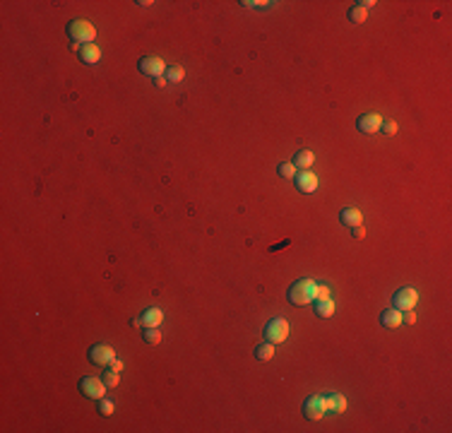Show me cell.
Instances as JSON below:
<instances>
[{"label": "cell", "mask_w": 452, "mask_h": 433, "mask_svg": "<svg viewBox=\"0 0 452 433\" xmlns=\"http://www.w3.org/2000/svg\"><path fill=\"white\" fill-rule=\"evenodd\" d=\"M296 188L301 190V193H315V188H318V176L313 173V171H298L296 173Z\"/></svg>", "instance_id": "obj_10"}, {"label": "cell", "mask_w": 452, "mask_h": 433, "mask_svg": "<svg viewBox=\"0 0 452 433\" xmlns=\"http://www.w3.org/2000/svg\"><path fill=\"white\" fill-rule=\"evenodd\" d=\"M315 162V154L310 152V149H301V152H296V157H293V166L296 169H301V171H308L310 166Z\"/></svg>", "instance_id": "obj_15"}, {"label": "cell", "mask_w": 452, "mask_h": 433, "mask_svg": "<svg viewBox=\"0 0 452 433\" xmlns=\"http://www.w3.org/2000/svg\"><path fill=\"white\" fill-rule=\"evenodd\" d=\"M99 412H101L104 416H111L113 412H116V404H113L111 399H104V397H101V399H99Z\"/></svg>", "instance_id": "obj_23"}, {"label": "cell", "mask_w": 452, "mask_h": 433, "mask_svg": "<svg viewBox=\"0 0 452 433\" xmlns=\"http://www.w3.org/2000/svg\"><path fill=\"white\" fill-rule=\"evenodd\" d=\"M325 412H327L325 397L313 395V397H308L306 402H303V416L310 419V421H320V419L325 416Z\"/></svg>", "instance_id": "obj_5"}, {"label": "cell", "mask_w": 452, "mask_h": 433, "mask_svg": "<svg viewBox=\"0 0 452 433\" xmlns=\"http://www.w3.org/2000/svg\"><path fill=\"white\" fill-rule=\"evenodd\" d=\"M346 17H349V22H354V24H361V22H366V17H368V10H363V7H359V5H354V7L346 12Z\"/></svg>", "instance_id": "obj_19"}, {"label": "cell", "mask_w": 452, "mask_h": 433, "mask_svg": "<svg viewBox=\"0 0 452 433\" xmlns=\"http://www.w3.org/2000/svg\"><path fill=\"white\" fill-rule=\"evenodd\" d=\"M277 171H279V176H282V178H296V173H298V171H296V166H293V162L279 164V169H277Z\"/></svg>", "instance_id": "obj_22"}, {"label": "cell", "mask_w": 452, "mask_h": 433, "mask_svg": "<svg viewBox=\"0 0 452 433\" xmlns=\"http://www.w3.org/2000/svg\"><path fill=\"white\" fill-rule=\"evenodd\" d=\"M351 236L361 241L363 236H366V229H363V224H359V226H351Z\"/></svg>", "instance_id": "obj_27"}, {"label": "cell", "mask_w": 452, "mask_h": 433, "mask_svg": "<svg viewBox=\"0 0 452 433\" xmlns=\"http://www.w3.org/2000/svg\"><path fill=\"white\" fill-rule=\"evenodd\" d=\"M289 337V323L284 320V318H274L270 323L265 325V340L272 344H279L284 342Z\"/></svg>", "instance_id": "obj_3"}, {"label": "cell", "mask_w": 452, "mask_h": 433, "mask_svg": "<svg viewBox=\"0 0 452 433\" xmlns=\"http://www.w3.org/2000/svg\"><path fill=\"white\" fill-rule=\"evenodd\" d=\"M113 359H116V351L109 344H94L89 349V361L96 363V366H111Z\"/></svg>", "instance_id": "obj_7"}, {"label": "cell", "mask_w": 452, "mask_h": 433, "mask_svg": "<svg viewBox=\"0 0 452 433\" xmlns=\"http://www.w3.org/2000/svg\"><path fill=\"white\" fill-rule=\"evenodd\" d=\"M166 82H168V80H166V77H154V85H157V87H159V89H162V87H166Z\"/></svg>", "instance_id": "obj_31"}, {"label": "cell", "mask_w": 452, "mask_h": 433, "mask_svg": "<svg viewBox=\"0 0 452 433\" xmlns=\"http://www.w3.org/2000/svg\"><path fill=\"white\" fill-rule=\"evenodd\" d=\"M111 371H116V373H121L123 371V361H118V359H113V363L109 366Z\"/></svg>", "instance_id": "obj_30"}, {"label": "cell", "mask_w": 452, "mask_h": 433, "mask_svg": "<svg viewBox=\"0 0 452 433\" xmlns=\"http://www.w3.org/2000/svg\"><path fill=\"white\" fill-rule=\"evenodd\" d=\"M68 36L73 41H77V43H94L96 29H94V24L87 22V19H73L68 24Z\"/></svg>", "instance_id": "obj_2"}, {"label": "cell", "mask_w": 452, "mask_h": 433, "mask_svg": "<svg viewBox=\"0 0 452 433\" xmlns=\"http://www.w3.org/2000/svg\"><path fill=\"white\" fill-rule=\"evenodd\" d=\"M315 282L313 279H298V282H293L289 289V301L293 303V306L303 308L308 306L313 299H315Z\"/></svg>", "instance_id": "obj_1"}, {"label": "cell", "mask_w": 452, "mask_h": 433, "mask_svg": "<svg viewBox=\"0 0 452 433\" xmlns=\"http://www.w3.org/2000/svg\"><path fill=\"white\" fill-rule=\"evenodd\" d=\"M80 390H82V395L89 397V399H101V397L106 395V383L101 378H94V376H84V378L80 380Z\"/></svg>", "instance_id": "obj_4"}, {"label": "cell", "mask_w": 452, "mask_h": 433, "mask_svg": "<svg viewBox=\"0 0 452 433\" xmlns=\"http://www.w3.org/2000/svg\"><path fill=\"white\" fill-rule=\"evenodd\" d=\"M140 72L147 77H162V75H166V63L159 55H145L140 60Z\"/></svg>", "instance_id": "obj_6"}, {"label": "cell", "mask_w": 452, "mask_h": 433, "mask_svg": "<svg viewBox=\"0 0 452 433\" xmlns=\"http://www.w3.org/2000/svg\"><path fill=\"white\" fill-rule=\"evenodd\" d=\"M325 299H329V289H327L325 284H318V287H315V299H313V301H325Z\"/></svg>", "instance_id": "obj_25"}, {"label": "cell", "mask_w": 452, "mask_h": 433, "mask_svg": "<svg viewBox=\"0 0 452 433\" xmlns=\"http://www.w3.org/2000/svg\"><path fill=\"white\" fill-rule=\"evenodd\" d=\"M382 126V118H380L378 113H363L361 118L356 121V128L361 130L363 135H375Z\"/></svg>", "instance_id": "obj_9"}, {"label": "cell", "mask_w": 452, "mask_h": 433, "mask_svg": "<svg viewBox=\"0 0 452 433\" xmlns=\"http://www.w3.org/2000/svg\"><path fill=\"white\" fill-rule=\"evenodd\" d=\"M380 130H382L387 137H392V135L397 132V123H395V121H385V123L380 126Z\"/></svg>", "instance_id": "obj_26"}, {"label": "cell", "mask_w": 452, "mask_h": 433, "mask_svg": "<svg viewBox=\"0 0 452 433\" xmlns=\"http://www.w3.org/2000/svg\"><path fill=\"white\" fill-rule=\"evenodd\" d=\"M168 82H183V77H185V70H183L181 65H171V68H166V75H164Z\"/></svg>", "instance_id": "obj_20"}, {"label": "cell", "mask_w": 452, "mask_h": 433, "mask_svg": "<svg viewBox=\"0 0 452 433\" xmlns=\"http://www.w3.org/2000/svg\"><path fill=\"white\" fill-rule=\"evenodd\" d=\"M315 313L320 318H329L334 313V301L332 299H325V301H315Z\"/></svg>", "instance_id": "obj_17"}, {"label": "cell", "mask_w": 452, "mask_h": 433, "mask_svg": "<svg viewBox=\"0 0 452 433\" xmlns=\"http://www.w3.org/2000/svg\"><path fill=\"white\" fill-rule=\"evenodd\" d=\"M325 407H327V412L342 414V412H346V397L339 395V392H332V395L325 397Z\"/></svg>", "instance_id": "obj_12"}, {"label": "cell", "mask_w": 452, "mask_h": 433, "mask_svg": "<svg viewBox=\"0 0 452 433\" xmlns=\"http://www.w3.org/2000/svg\"><path fill=\"white\" fill-rule=\"evenodd\" d=\"M339 221H342L344 226H359L363 221V215L359 210H354V207H346V210L339 212Z\"/></svg>", "instance_id": "obj_14"}, {"label": "cell", "mask_w": 452, "mask_h": 433, "mask_svg": "<svg viewBox=\"0 0 452 433\" xmlns=\"http://www.w3.org/2000/svg\"><path fill=\"white\" fill-rule=\"evenodd\" d=\"M416 301H418V294H416L414 289H399L397 294L392 296V303L397 310H411L416 306Z\"/></svg>", "instance_id": "obj_8"}, {"label": "cell", "mask_w": 452, "mask_h": 433, "mask_svg": "<svg viewBox=\"0 0 452 433\" xmlns=\"http://www.w3.org/2000/svg\"><path fill=\"white\" fill-rule=\"evenodd\" d=\"M104 383H106V388H116V385H118V383H121V376H118V373H116V371H106V373H104Z\"/></svg>", "instance_id": "obj_24"}, {"label": "cell", "mask_w": 452, "mask_h": 433, "mask_svg": "<svg viewBox=\"0 0 452 433\" xmlns=\"http://www.w3.org/2000/svg\"><path fill=\"white\" fill-rule=\"evenodd\" d=\"M142 340L147 344H159L162 342V332L157 330V327H145V332H142Z\"/></svg>", "instance_id": "obj_21"}, {"label": "cell", "mask_w": 452, "mask_h": 433, "mask_svg": "<svg viewBox=\"0 0 452 433\" xmlns=\"http://www.w3.org/2000/svg\"><path fill=\"white\" fill-rule=\"evenodd\" d=\"M356 5H359V7H363V10H368V7H373L375 2H373V0H361V2H356Z\"/></svg>", "instance_id": "obj_32"}, {"label": "cell", "mask_w": 452, "mask_h": 433, "mask_svg": "<svg viewBox=\"0 0 452 433\" xmlns=\"http://www.w3.org/2000/svg\"><path fill=\"white\" fill-rule=\"evenodd\" d=\"M164 320V313L159 308H147L145 313H142V325L145 327H159Z\"/></svg>", "instance_id": "obj_16"}, {"label": "cell", "mask_w": 452, "mask_h": 433, "mask_svg": "<svg viewBox=\"0 0 452 433\" xmlns=\"http://www.w3.org/2000/svg\"><path fill=\"white\" fill-rule=\"evenodd\" d=\"M380 325L387 327V330H395V327L402 325V313H399L397 308H390V310L380 313Z\"/></svg>", "instance_id": "obj_13"}, {"label": "cell", "mask_w": 452, "mask_h": 433, "mask_svg": "<svg viewBox=\"0 0 452 433\" xmlns=\"http://www.w3.org/2000/svg\"><path fill=\"white\" fill-rule=\"evenodd\" d=\"M402 323H407V325H414V323H416V313H411V310H407V313H402Z\"/></svg>", "instance_id": "obj_28"}, {"label": "cell", "mask_w": 452, "mask_h": 433, "mask_svg": "<svg viewBox=\"0 0 452 433\" xmlns=\"http://www.w3.org/2000/svg\"><path fill=\"white\" fill-rule=\"evenodd\" d=\"M255 356H257L260 361H270L272 356H274V344H272V342L257 344V349H255Z\"/></svg>", "instance_id": "obj_18"}, {"label": "cell", "mask_w": 452, "mask_h": 433, "mask_svg": "<svg viewBox=\"0 0 452 433\" xmlns=\"http://www.w3.org/2000/svg\"><path fill=\"white\" fill-rule=\"evenodd\" d=\"M80 60H82L84 65L99 63V60H101V48H99L96 43H84V46L80 48Z\"/></svg>", "instance_id": "obj_11"}, {"label": "cell", "mask_w": 452, "mask_h": 433, "mask_svg": "<svg viewBox=\"0 0 452 433\" xmlns=\"http://www.w3.org/2000/svg\"><path fill=\"white\" fill-rule=\"evenodd\" d=\"M132 325H135V327H145V325H142V318H135V320H132Z\"/></svg>", "instance_id": "obj_33"}, {"label": "cell", "mask_w": 452, "mask_h": 433, "mask_svg": "<svg viewBox=\"0 0 452 433\" xmlns=\"http://www.w3.org/2000/svg\"><path fill=\"white\" fill-rule=\"evenodd\" d=\"M241 5H246V7H262V5H267V2H262V0H243Z\"/></svg>", "instance_id": "obj_29"}]
</instances>
